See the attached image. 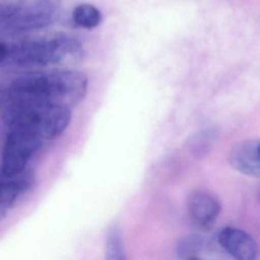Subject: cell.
<instances>
[{
    "mask_svg": "<svg viewBox=\"0 0 260 260\" xmlns=\"http://www.w3.org/2000/svg\"><path fill=\"white\" fill-rule=\"evenodd\" d=\"M82 51L80 41L68 34H54L50 36L24 40L9 45L6 65L18 67H41L60 61L67 55Z\"/></svg>",
    "mask_w": 260,
    "mask_h": 260,
    "instance_id": "1",
    "label": "cell"
},
{
    "mask_svg": "<svg viewBox=\"0 0 260 260\" xmlns=\"http://www.w3.org/2000/svg\"><path fill=\"white\" fill-rule=\"evenodd\" d=\"M8 129L2 157V172L6 177H19L44 140L30 128L13 127Z\"/></svg>",
    "mask_w": 260,
    "mask_h": 260,
    "instance_id": "2",
    "label": "cell"
},
{
    "mask_svg": "<svg viewBox=\"0 0 260 260\" xmlns=\"http://www.w3.org/2000/svg\"><path fill=\"white\" fill-rule=\"evenodd\" d=\"M61 0H25L6 25L16 33L37 32L54 24L60 15Z\"/></svg>",
    "mask_w": 260,
    "mask_h": 260,
    "instance_id": "3",
    "label": "cell"
},
{
    "mask_svg": "<svg viewBox=\"0 0 260 260\" xmlns=\"http://www.w3.org/2000/svg\"><path fill=\"white\" fill-rule=\"evenodd\" d=\"M50 102L70 108L80 103L88 91V81L77 70H62L48 73Z\"/></svg>",
    "mask_w": 260,
    "mask_h": 260,
    "instance_id": "4",
    "label": "cell"
},
{
    "mask_svg": "<svg viewBox=\"0 0 260 260\" xmlns=\"http://www.w3.org/2000/svg\"><path fill=\"white\" fill-rule=\"evenodd\" d=\"M186 206L192 224L202 230L212 228L221 211V203L218 198L204 191L197 190L190 193Z\"/></svg>",
    "mask_w": 260,
    "mask_h": 260,
    "instance_id": "5",
    "label": "cell"
},
{
    "mask_svg": "<svg viewBox=\"0 0 260 260\" xmlns=\"http://www.w3.org/2000/svg\"><path fill=\"white\" fill-rule=\"evenodd\" d=\"M220 246L232 257L239 260H253L259 255V247L255 240L240 229L225 227L219 232Z\"/></svg>",
    "mask_w": 260,
    "mask_h": 260,
    "instance_id": "6",
    "label": "cell"
},
{
    "mask_svg": "<svg viewBox=\"0 0 260 260\" xmlns=\"http://www.w3.org/2000/svg\"><path fill=\"white\" fill-rule=\"evenodd\" d=\"M257 146V142L254 140H245L235 145L229 155L231 165L241 174L260 178Z\"/></svg>",
    "mask_w": 260,
    "mask_h": 260,
    "instance_id": "7",
    "label": "cell"
},
{
    "mask_svg": "<svg viewBox=\"0 0 260 260\" xmlns=\"http://www.w3.org/2000/svg\"><path fill=\"white\" fill-rule=\"evenodd\" d=\"M0 180V220L4 218L18 198L27 191L29 180L24 177H6Z\"/></svg>",
    "mask_w": 260,
    "mask_h": 260,
    "instance_id": "8",
    "label": "cell"
},
{
    "mask_svg": "<svg viewBox=\"0 0 260 260\" xmlns=\"http://www.w3.org/2000/svg\"><path fill=\"white\" fill-rule=\"evenodd\" d=\"M73 19L79 27L91 29L101 24L102 15L95 6L84 3L75 8L73 12Z\"/></svg>",
    "mask_w": 260,
    "mask_h": 260,
    "instance_id": "9",
    "label": "cell"
},
{
    "mask_svg": "<svg viewBox=\"0 0 260 260\" xmlns=\"http://www.w3.org/2000/svg\"><path fill=\"white\" fill-rule=\"evenodd\" d=\"M204 246V239L201 235L192 234L186 235L179 240L176 252L181 259H192L198 254Z\"/></svg>",
    "mask_w": 260,
    "mask_h": 260,
    "instance_id": "10",
    "label": "cell"
},
{
    "mask_svg": "<svg viewBox=\"0 0 260 260\" xmlns=\"http://www.w3.org/2000/svg\"><path fill=\"white\" fill-rule=\"evenodd\" d=\"M106 255L108 259H125L121 230L117 224L111 226L108 230L106 240Z\"/></svg>",
    "mask_w": 260,
    "mask_h": 260,
    "instance_id": "11",
    "label": "cell"
},
{
    "mask_svg": "<svg viewBox=\"0 0 260 260\" xmlns=\"http://www.w3.org/2000/svg\"><path fill=\"white\" fill-rule=\"evenodd\" d=\"M25 0H0V25L9 22L19 12Z\"/></svg>",
    "mask_w": 260,
    "mask_h": 260,
    "instance_id": "12",
    "label": "cell"
},
{
    "mask_svg": "<svg viewBox=\"0 0 260 260\" xmlns=\"http://www.w3.org/2000/svg\"><path fill=\"white\" fill-rule=\"evenodd\" d=\"M212 131H206L198 134L192 143V150L197 156H203L209 151L214 137Z\"/></svg>",
    "mask_w": 260,
    "mask_h": 260,
    "instance_id": "13",
    "label": "cell"
},
{
    "mask_svg": "<svg viewBox=\"0 0 260 260\" xmlns=\"http://www.w3.org/2000/svg\"><path fill=\"white\" fill-rule=\"evenodd\" d=\"M9 45L0 41V66H5L9 56Z\"/></svg>",
    "mask_w": 260,
    "mask_h": 260,
    "instance_id": "14",
    "label": "cell"
},
{
    "mask_svg": "<svg viewBox=\"0 0 260 260\" xmlns=\"http://www.w3.org/2000/svg\"><path fill=\"white\" fill-rule=\"evenodd\" d=\"M257 153H258V156H259V158L260 160V142H259V143H258Z\"/></svg>",
    "mask_w": 260,
    "mask_h": 260,
    "instance_id": "15",
    "label": "cell"
}]
</instances>
